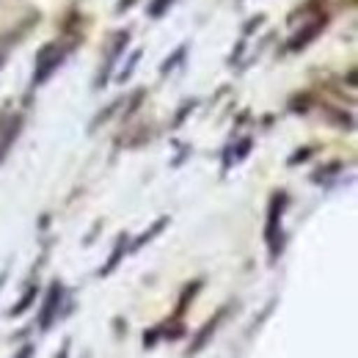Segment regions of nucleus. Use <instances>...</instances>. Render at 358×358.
I'll return each mask as SVG.
<instances>
[{"mask_svg":"<svg viewBox=\"0 0 358 358\" xmlns=\"http://www.w3.org/2000/svg\"><path fill=\"white\" fill-rule=\"evenodd\" d=\"M127 248H130V234L124 231V234H119L116 237V245H113V251H110V257H108V262L102 265V268L96 270V275L99 278H108L113 270L122 265V259H124V254H127Z\"/></svg>","mask_w":358,"mask_h":358,"instance_id":"1a4fd4ad","label":"nucleus"},{"mask_svg":"<svg viewBox=\"0 0 358 358\" xmlns=\"http://www.w3.org/2000/svg\"><path fill=\"white\" fill-rule=\"evenodd\" d=\"M196 105H199V99H185V102L179 105L177 116H174V130H177V127H182V124H185V119H187V116H190V113L196 110Z\"/></svg>","mask_w":358,"mask_h":358,"instance_id":"aec40b11","label":"nucleus"},{"mask_svg":"<svg viewBox=\"0 0 358 358\" xmlns=\"http://www.w3.org/2000/svg\"><path fill=\"white\" fill-rule=\"evenodd\" d=\"M39 22H42L39 8H31V11H28V14H25V17H22V20H20V22L11 28V31H6V34L0 36V69L6 66L8 52L20 45V42H22V39H25V36H28V34H31V31L39 25Z\"/></svg>","mask_w":358,"mask_h":358,"instance_id":"39448f33","label":"nucleus"},{"mask_svg":"<svg viewBox=\"0 0 358 358\" xmlns=\"http://www.w3.org/2000/svg\"><path fill=\"white\" fill-rule=\"evenodd\" d=\"M133 6H138V0H119V3H116V14H124V11H130Z\"/></svg>","mask_w":358,"mask_h":358,"instance_id":"5701e85b","label":"nucleus"},{"mask_svg":"<svg viewBox=\"0 0 358 358\" xmlns=\"http://www.w3.org/2000/svg\"><path fill=\"white\" fill-rule=\"evenodd\" d=\"M130 39H133V34H130L127 28L110 34L108 47H105V52H102V64H99V69H96V75H94V89L96 91L105 89V86L110 83V78L116 75V66H119V61L124 58V52H127V47H130Z\"/></svg>","mask_w":358,"mask_h":358,"instance_id":"7ed1b4c3","label":"nucleus"},{"mask_svg":"<svg viewBox=\"0 0 358 358\" xmlns=\"http://www.w3.org/2000/svg\"><path fill=\"white\" fill-rule=\"evenodd\" d=\"M169 224H171V218H169V215H160V218H157L155 224L149 226L143 234H138V237H135L133 243H130V248H127V251H130V254H138V251H141L146 243H152L157 234H163V229H169Z\"/></svg>","mask_w":358,"mask_h":358,"instance_id":"9b49d317","label":"nucleus"},{"mask_svg":"<svg viewBox=\"0 0 358 358\" xmlns=\"http://www.w3.org/2000/svg\"><path fill=\"white\" fill-rule=\"evenodd\" d=\"M345 171V163H328V166H322V169H317L312 174V182H317V185H322V182H331L334 177H339Z\"/></svg>","mask_w":358,"mask_h":358,"instance_id":"dca6fc26","label":"nucleus"},{"mask_svg":"<svg viewBox=\"0 0 358 358\" xmlns=\"http://www.w3.org/2000/svg\"><path fill=\"white\" fill-rule=\"evenodd\" d=\"M143 96H146V89H135L130 94V99H127V110H124V116H122V122H127L130 116H133L135 110L141 108V102H143Z\"/></svg>","mask_w":358,"mask_h":358,"instance_id":"412c9836","label":"nucleus"},{"mask_svg":"<svg viewBox=\"0 0 358 358\" xmlns=\"http://www.w3.org/2000/svg\"><path fill=\"white\" fill-rule=\"evenodd\" d=\"M201 289V281H193V284H187L185 287V292H182V298H179V306H177V317H182L185 314V309H187V303L196 298V292Z\"/></svg>","mask_w":358,"mask_h":358,"instance_id":"6ab92c4d","label":"nucleus"},{"mask_svg":"<svg viewBox=\"0 0 358 358\" xmlns=\"http://www.w3.org/2000/svg\"><path fill=\"white\" fill-rule=\"evenodd\" d=\"M31 356H34V345H25V348L17 350V356L14 358H31Z\"/></svg>","mask_w":358,"mask_h":358,"instance_id":"b1692460","label":"nucleus"},{"mask_svg":"<svg viewBox=\"0 0 358 358\" xmlns=\"http://www.w3.org/2000/svg\"><path fill=\"white\" fill-rule=\"evenodd\" d=\"M36 295H39V287H36V284H31V287L25 289V295H22V298L8 309V317H20V314L28 312V309H31V303L36 301Z\"/></svg>","mask_w":358,"mask_h":358,"instance_id":"4468645a","label":"nucleus"},{"mask_svg":"<svg viewBox=\"0 0 358 358\" xmlns=\"http://www.w3.org/2000/svg\"><path fill=\"white\" fill-rule=\"evenodd\" d=\"M122 105H124V99H122V96H119V99H113V102H110V105H108V108H105V110H99V113H96V116H94V119H91V124H89V133H96V130H99V127H102V124H108V119H110V116H113V113H116V110H119V108H122Z\"/></svg>","mask_w":358,"mask_h":358,"instance_id":"2eb2a0df","label":"nucleus"},{"mask_svg":"<svg viewBox=\"0 0 358 358\" xmlns=\"http://www.w3.org/2000/svg\"><path fill=\"white\" fill-rule=\"evenodd\" d=\"M226 314H229V306H224V309H218V312H215V317H213V320H207V322H204V328H201V331H199V336L193 339V345H190V350H187V356H196V353H201V350L207 348V342H210V339L215 336V331H218V325L224 322V317H226Z\"/></svg>","mask_w":358,"mask_h":358,"instance_id":"6e6552de","label":"nucleus"},{"mask_svg":"<svg viewBox=\"0 0 358 358\" xmlns=\"http://www.w3.org/2000/svg\"><path fill=\"white\" fill-rule=\"evenodd\" d=\"M328 11L320 6V8H314L312 14H309V20L301 25V28H295L292 34H289V39H287V45H284V52H298V50H306V47L312 45L314 39L325 31V25H328Z\"/></svg>","mask_w":358,"mask_h":358,"instance_id":"20e7f679","label":"nucleus"},{"mask_svg":"<svg viewBox=\"0 0 358 358\" xmlns=\"http://www.w3.org/2000/svg\"><path fill=\"white\" fill-rule=\"evenodd\" d=\"M262 25H265V14H254V17H248V20L243 22V28H240V39H251Z\"/></svg>","mask_w":358,"mask_h":358,"instance_id":"f3484780","label":"nucleus"},{"mask_svg":"<svg viewBox=\"0 0 358 358\" xmlns=\"http://www.w3.org/2000/svg\"><path fill=\"white\" fill-rule=\"evenodd\" d=\"M251 149H254V138H251V135L240 138L237 143H229V146L224 149V171H229V169L237 166V163H243V160L248 157Z\"/></svg>","mask_w":358,"mask_h":358,"instance_id":"9d476101","label":"nucleus"},{"mask_svg":"<svg viewBox=\"0 0 358 358\" xmlns=\"http://www.w3.org/2000/svg\"><path fill=\"white\" fill-rule=\"evenodd\" d=\"M55 358H69V339L64 342V348H61V353H58V356H55Z\"/></svg>","mask_w":358,"mask_h":358,"instance_id":"393cba45","label":"nucleus"},{"mask_svg":"<svg viewBox=\"0 0 358 358\" xmlns=\"http://www.w3.org/2000/svg\"><path fill=\"white\" fill-rule=\"evenodd\" d=\"M22 124H25V116H22V113H14V116H8L6 124L0 127V163L8 157L11 146L17 143V138L22 133Z\"/></svg>","mask_w":358,"mask_h":358,"instance_id":"0eeeda50","label":"nucleus"},{"mask_svg":"<svg viewBox=\"0 0 358 358\" xmlns=\"http://www.w3.org/2000/svg\"><path fill=\"white\" fill-rule=\"evenodd\" d=\"M86 34H83V25H80V14L72 11L66 20H64V34L52 42L39 47L36 52V61H34V75H31V89H39L45 86L47 80L66 64V58L83 45Z\"/></svg>","mask_w":358,"mask_h":358,"instance_id":"f257e3e1","label":"nucleus"},{"mask_svg":"<svg viewBox=\"0 0 358 358\" xmlns=\"http://www.w3.org/2000/svg\"><path fill=\"white\" fill-rule=\"evenodd\" d=\"M6 278H8V268L0 270V292H3V287H6Z\"/></svg>","mask_w":358,"mask_h":358,"instance_id":"a878e982","label":"nucleus"},{"mask_svg":"<svg viewBox=\"0 0 358 358\" xmlns=\"http://www.w3.org/2000/svg\"><path fill=\"white\" fill-rule=\"evenodd\" d=\"M187 52H190V45H187V42H182V45H179L177 50H174V52H171V55L163 61V64H160V69H157V72H160V78L174 75L179 66L187 61Z\"/></svg>","mask_w":358,"mask_h":358,"instance_id":"f8f14e48","label":"nucleus"},{"mask_svg":"<svg viewBox=\"0 0 358 358\" xmlns=\"http://www.w3.org/2000/svg\"><path fill=\"white\" fill-rule=\"evenodd\" d=\"M177 0H149V6H146V14L152 17V20H160V17H166L169 11H171V6H174Z\"/></svg>","mask_w":358,"mask_h":358,"instance_id":"a211bd4d","label":"nucleus"},{"mask_svg":"<svg viewBox=\"0 0 358 358\" xmlns=\"http://www.w3.org/2000/svg\"><path fill=\"white\" fill-rule=\"evenodd\" d=\"M314 152H317V149H314V146H303V149H298V152H295V155H289V157H287V166H289V169H292V166H298V163H306V160H309V157H312Z\"/></svg>","mask_w":358,"mask_h":358,"instance_id":"4be33fe9","label":"nucleus"},{"mask_svg":"<svg viewBox=\"0 0 358 358\" xmlns=\"http://www.w3.org/2000/svg\"><path fill=\"white\" fill-rule=\"evenodd\" d=\"M289 207V196L284 190H275L268 201V218H265V243H268L270 262H275L284 251V213Z\"/></svg>","mask_w":358,"mask_h":358,"instance_id":"f03ea898","label":"nucleus"},{"mask_svg":"<svg viewBox=\"0 0 358 358\" xmlns=\"http://www.w3.org/2000/svg\"><path fill=\"white\" fill-rule=\"evenodd\" d=\"M141 55H143V50H141V47H135V50L127 52V61L122 64V69H116V80H119V83H127V80L133 78V72H135V66H138V61H141Z\"/></svg>","mask_w":358,"mask_h":358,"instance_id":"ddd939ff","label":"nucleus"},{"mask_svg":"<svg viewBox=\"0 0 358 358\" xmlns=\"http://www.w3.org/2000/svg\"><path fill=\"white\" fill-rule=\"evenodd\" d=\"M66 301V289L61 281H52L47 287L45 292V301H42V309H39V331H50L52 322L61 317V306Z\"/></svg>","mask_w":358,"mask_h":358,"instance_id":"423d86ee","label":"nucleus"}]
</instances>
